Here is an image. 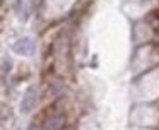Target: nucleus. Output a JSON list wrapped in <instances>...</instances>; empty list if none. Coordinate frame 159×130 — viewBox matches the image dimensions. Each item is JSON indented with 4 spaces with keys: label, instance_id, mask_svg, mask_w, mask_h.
<instances>
[{
    "label": "nucleus",
    "instance_id": "3",
    "mask_svg": "<svg viewBox=\"0 0 159 130\" xmlns=\"http://www.w3.org/2000/svg\"><path fill=\"white\" fill-rule=\"evenodd\" d=\"M63 123H65V120H63L62 115H53V116H50V118L46 120L45 130H62Z\"/></svg>",
    "mask_w": 159,
    "mask_h": 130
},
{
    "label": "nucleus",
    "instance_id": "2",
    "mask_svg": "<svg viewBox=\"0 0 159 130\" xmlns=\"http://www.w3.org/2000/svg\"><path fill=\"white\" fill-rule=\"evenodd\" d=\"M12 51L21 55V57H31L36 51V44L31 38H21L12 44Z\"/></svg>",
    "mask_w": 159,
    "mask_h": 130
},
{
    "label": "nucleus",
    "instance_id": "6",
    "mask_svg": "<svg viewBox=\"0 0 159 130\" xmlns=\"http://www.w3.org/2000/svg\"><path fill=\"white\" fill-rule=\"evenodd\" d=\"M28 130H39V128H38L36 125H29V127H28Z\"/></svg>",
    "mask_w": 159,
    "mask_h": 130
},
{
    "label": "nucleus",
    "instance_id": "5",
    "mask_svg": "<svg viewBox=\"0 0 159 130\" xmlns=\"http://www.w3.org/2000/svg\"><path fill=\"white\" fill-rule=\"evenodd\" d=\"M152 27H154V33L157 34V38H159V14H156V21L152 22Z\"/></svg>",
    "mask_w": 159,
    "mask_h": 130
},
{
    "label": "nucleus",
    "instance_id": "1",
    "mask_svg": "<svg viewBox=\"0 0 159 130\" xmlns=\"http://www.w3.org/2000/svg\"><path fill=\"white\" fill-rule=\"evenodd\" d=\"M36 103H38V86H29L28 91L24 92V96H22V101H21V113H24V115H28V113H31L33 109H34Z\"/></svg>",
    "mask_w": 159,
    "mask_h": 130
},
{
    "label": "nucleus",
    "instance_id": "4",
    "mask_svg": "<svg viewBox=\"0 0 159 130\" xmlns=\"http://www.w3.org/2000/svg\"><path fill=\"white\" fill-rule=\"evenodd\" d=\"M11 70H12V60H11V58H7V57H4V60H2V75L7 77Z\"/></svg>",
    "mask_w": 159,
    "mask_h": 130
}]
</instances>
